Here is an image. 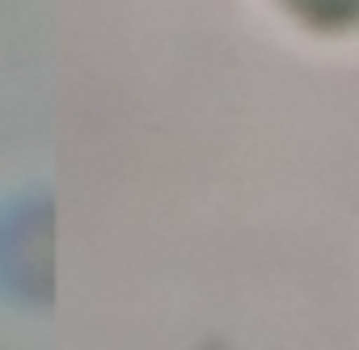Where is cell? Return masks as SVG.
Wrapping results in <instances>:
<instances>
[{"label": "cell", "instance_id": "obj_1", "mask_svg": "<svg viewBox=\"0 0 359 350\" xmlns=\"http://www.w3.org/2000/svg\"><path fill=\"white\" fill-rule=\"evenodd\" d=\"M321 5H325V18H346V9H355L359 0H304L309 13H321Z\"/></svg>", "mask_w": 359, "mask_h": 350}]
</instances>
